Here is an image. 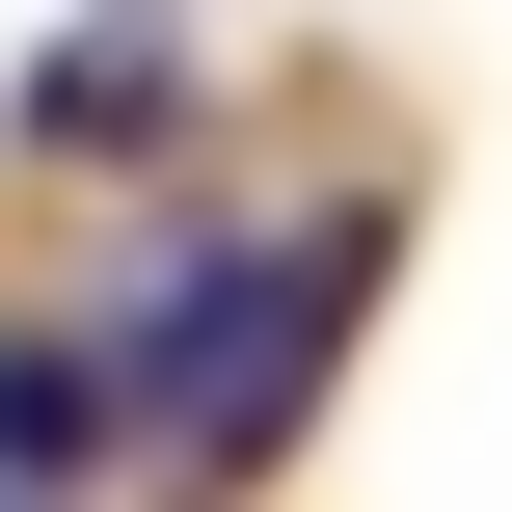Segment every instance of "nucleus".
I'll list each match as a JSON object with an SVG mask.
<instances>
[{
  "label": "nucleus",
  "instance_id": "nucleus-1",
  "mask_svg": "<svg viewBox=\"0 0 512 512\" xmlns=\"http://www.w3.org/2000/svg\"><path fill=\"white\" fill-rule=\"evenodd\" d=\"M351 270H378L351 216H324V243H243V270H189V297L108 351V405H135V432H189V459H270V432H297V378L351 351Z\"/></svg>",
  "mask_w": 512,
  "mask_h": 512
},
{
  "label": "nucleus",
  "instance_id": "nucleus-2",
  "mask_svg": "<svg viewBox=\"0 0 512 512\" xmlns=\"http://www.w3.org/2000/svg\"><path fill=\"white\" fill-rule=\"evenodd\" d=\"M27 135H54V162L162 135V27H54V54H27Z\"/></svg>",
  "mask_w": 512,
  "mask_h": 512
}]
</instances>
